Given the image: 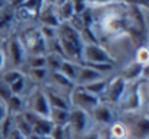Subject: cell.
<instances>
[{
  "label": "cell",
  "mask_w": 149,
  "mask_h": 139,
  "mask_svg": "<svg viewBox=\"0 0 149 139\" xmlns=\"http://www.w3.org/2000/svg\"><path fill=\"white\" fill-rule=\"evenodd\" d=\"M5 104H6L8 113L10 116L18 114V113H22L25 110V100L22 97H18V95H12Z\"/></svg>",
  "instance_id": "obj_20"
},
{
  "label": "cell",
  "mask_w": 149,
  "mask_h": 139,
  "mask_svg": "<svg viewBox=\"0 0 149 139\" xmlns=\"http://www.w3.org/2000/svg\"><path fill=\"white\" fill-rule=\"evenodd\" d=\"M8 5H9V3L6 2V0H0V10H2L3 8H6Z\"/></svg>",
  "instance_id": "obj_35"
},
{
  "label": "cell",
  "mask_w": 149,
  "mask_h": 139,
  "mask_svg": "<svg viewBox=\"0 0 149 139\" xmlns=\"http://www.w3.org/2000/svg\"><path fill=\"white\" fill-rule=\"evenodd\" d=\"M25 100V108L35 113L40 117H48L50 113V105L47 101V97L41 88V85H34L29 92L26 94V97H24Z\"/></svg>",
  "instance_id": "obj_4"
},
{
  "label": "cell",
  "mask_w": 149,
  "mask_h": 139,
  "mask_svg": "<svg viewBox=\"0 0 149 139\" xmlns=\"http://www.w3.org/2000/svg\"><path fill=\"white\" fill-rule=\"evenodd\" d=\"M124 116L129 117V122L124 123L129 130V139H148L149 136V120L146 114H140V111L136 113H124Z\"/></svg>",
  "instance_id": "obj_6"
},
{
  "label": "cell",
  "mask_w": 149,
  "mask_h": 139,
  "mask_svg": "<svg viewBox=\"0 0 149 139\" xmlns=\"http://www.w3.org/2000/svg\"><path fill=\"white\" fill-rule=\"evenodd\" d=\"M110 139H116V138H113V136H111V138H110Z\"/></svg>",
  "instance_id": "obj_36"
},
{
  "label": "cell",
  "mask_w": 149,
  "mask_h": 139,
  "mask_svg": "<svg viewBox=\"0 0 149 139\" xmlns=\"http://www.w3.org/2000/svg\"><path fill=\"white\" fill-rule=\"evenodd\" d=\"M132 59L142 64V66H148V61H149V50H148V45L146 44H142V45H137L133 51V56Z\"/></svg>",
  "instance_id": "obj_24"
},
{
  "label": "cell",
  "mask_w": 149,
  "mask_h": 139,
  "mask_svg": "<svg viewBox=\"0 0 149 139\" xmlns=\"http://www.w3.org/2000/svg\"><path fill=\"white\" fill-rule=\"evenodd\" d=\"M0 41H2V38H0Z\"/></svg>",
  "instance_id": "obj_37"
},
{
  "label": "cell",
  "mask_w": 149,
  "mask_h": 139,
  "mask_svg": "<svg viewBox=\"0 0 149 139\" xmlns=\"http://www.w3.org/2000/svg\"><path fill=\"white\" fill-rule=\"evenodd\" d=\"M8 69V61H6V54L3 48V41H0V75Z\"/></svg>",
  "instance_id": "obj_29"
},
{
  "label": "cell",
  "mask_w": 149,
  "mask_h": 139,
  "mask_svg": "<svg viewBox=\"0 0 149 139\" xmlns=\"http://www.w3.org/2000/svg\"><path fill=\"white\" fill-rule=\"evenodd\" d=\"M64 135H66V126H56L54 124V127L50 133V138L51 139H64Z\"/></svg>",
  "instance_id": "obj_28"
},
{
  "label": "cell",
  "mask_w": 149,
  "mask_h": 139,
  "mask_svg": "<svg viewBox=\"0 0 149 139\" xmlns=\"http://www.w3.org/2000/svg\"><path fill=\"white\" fill-rule=\"evenodd\" d=\"M45 97H47V101H48V105L51 108H61V110H70V104H69V100H67V94H63L60 91H56V89H51L45 85L41 87Z\"/></svg>",
  "instance_id": "obj_12"
},
{
  "label": "cell",
  "mask_w": 149,
  "mask_h": 139,
  "mask_svg": "<svg viewBox=\"0 0 149 139\" xmlns=\"http://www.w3.org/2000/svg\"><path fill=\"white\" fill-rule=\"evenodd\" d=\"M56 12H57V16H58L60 24L70 22L73 19V16L76 15V13H74V8H73L72 0H66L64 3H61L58 8H56Z\"/></svg>",
  "instance_id": "obj_14"
},
{
  "label": "cell",
  "mask_w": 149,
  "mask_h": 139,
  "mask_svg": "<svg viewBox=\"0 0 149 139\" xmlns=\"http://www.w3.org/2000/svg\"><path fill=\"white\" fill-rule=\"evenodd\" d=\"M73 139H98V129H88L85 133L73 138Z\"/></svg>",
  "instance_id": "obj_30"
},
{
  "label": "cell",
  "mask_w": 149,
  "mask_h": 139,
  "mask_svg": "<svg viewBox=\"0 0 149 139\" xmlns=\"http://www.w3.org/2000/svg\"><path fill=\"white\" fill-rule=\"evenodd\" d=\"M41 6H42V0H24L18 8L25 10L26 13H29L32 18L37 19V15H38Z\"/></svg>",
  "instance_id": "obj_23"
},
{
  "label": "cell",
  "mask_w": 149,
  "mask_h": 139,
  "mask_svg": "<svg viewBox=\"0 0 149 139\" xmlns=\"http://www.w3.org/2000/svg\"><path fill=\"white\" fill-rule=\"evenodd\" d=\"M5 139H26V138H25V136H24V135H22L16 127H12V129H10V132L6 135V138H5Z\"/></svg>",
  "instance_id": "obj_32"
},
{
  "label": "cell",
  "mask_w": 149,
  "mask_h": 139,
  "mask_svg": "<svg viewBox=\"0 0 149 139\" xmlns=\"http://www.w3.org/2000/svg\"><path fill=\"white\" fill-rule=\"evenodd\" d=\"M91 120L100 124V127H108L113 122H116V113L113 110V105L104 101H100L92 111L89 113Z\"/></svg>",
  "instance_id": "obj_9"
},
{
  "label": "cell",
  "mask_w": 149,
  "mask_h": 139,
  "mask_svg": "<svg viewBox=\"0 0 149 139\" xmlns=\"http://www.w3.org/2000/svg\"><path fill=\"white\" fill-rule=\"evenodd\" d=\"M64 57L57 53V51H47L44 54V61H45V69L48 72H56L60 69L61 63H63Z\"/></svg>",
  "instance_id": "obj_15"
},
{
  "label": "cell",
  "mask_w": 149,
  "mask_h": 139,
  "mask_svg": "<svg viewBox=\"0 0 149 139\" xmlns=\"http://www.w3.org/2000/svg\"><path fill=\"white\" fill-rule=\"evenodd\" d=\"M0 139H2V138H0Z\"/></svg>",
  "instance_id": "obj_38"
},
{
  "label": "cell",
  "mask_w": 149,
  "mask_h": 139,
  "mask_svg": "<svg viewBox=\"0 0 149 139\" xmlns=\"http://www.w3.org/2000/svg\"><path fill=\"white\" fill-rule=\"evenodd\" d=\"M48 119L53 124L56 126H66L69 120V110H61V108H51L48 113Z\"/></svg>",
  "instance_id": "obj_18"
},
{
  "label": "cell",
  "mask_w": 149,
  "mask_h": 139,
  "mask_svg": "<svg viewBox=\"0 0 149 139\" xmlns=\"http://www.w3.org/2000/svg\"><path fill=\"white\" fill-rule=\"evenodd\" d=\"M3 41V48L6 54V61H8V69H19L22 71L24 63L28 57V53L21 43L19 37L16 32H12L9 37H6Z\"/></svg>",
  "instance_id": "obj_2"
},
{
  "label": "cell",
  "mask_w": 149,
  "mask_h": 139,
  "mask_svg": "<svg viewBox=\"0 0 149 139\" xmlns=\"http://www.w3.org/2000/svg\"><path fill=\"white\" fill-rule=\"evenodd\" d=\"M104 78L105 76H102L98 71H95L94 67L81 63L79 71L76 73V78H74L73 84H74V87H85L91 82H95V81H100V79H104Z\"/></svg>",
  "instance_id": "obj_11"
},
{
  "label": "cell",
  "mask_w": 149,
  "mask_h": 139,
  "mask_svg": "<svg viewBox=\"0 0 149 139\" xmlns=\"http://www.w3.org/2000/svg\"><path fill=\"white\" fill-rule=\"evenodd\" d=\"M107 79H108V78H104V79L91 82V84H88V85H85V87H82V88H84L86 92H89V94H92V95H95V97H98V98L101 100L102 95H104L105 87H107Z\"/></svg>",
  "instance_id": "obj_22"
},
{
  "label": "cell",
  "mask_w": 149,
  "mask_h": 139,
  "mask_svg": "<svg viewBox=\"0 0 149 139\" xmlns=\"http://www.w3.org/2000/svg\"><path fill=\"white\" fill-rule=\"evenodd\" d=\"M66 0H42V5H47V6H51V8H58Z\"/></svg>",
  "instance_id": "obj_34"
},
{
  "label": "cell",
  "mask_w": 149,
  "mask_h": 139,
  "mask_svg": "<svg viewBox=\"0 0 149 139\" xmlns=\"http://www.w3.org/2000/svg\"><path fill=\"white\" fill-rule=\"evenodd\" d=\"M79 66H81V63H78V61H72V60L64 59L63 63H61V66H60V69H58V72L63 73L67 79H70V81L73 82L74 78H76L78 71H79ZM73 85H74V84H73Z\"/></svg>",
  "instance_id": "obj_16"
},
{
  "label": "cell",
  "mask_w": 149,
  "mask_h": 139,
  "mask_svg": "<svg viewBox=\"0 0 149 139\" xmlns=\"http://www.w3.org/2000/svg\"><path fill=\"white\" fill-rule=\"evenodd\" d=\"M8 108H6V104L3 101H0V124H2V122L8 117Z\"/></svg>",
  "instance_id": "obj_33"
},
{
  "label": "cell",
  "mask_w": 149,
  "mask_h": 139,
  "mask_svg": "<svg viewBox=\"0 0 149 139\" xmlns=\"http://www.w3.org/2000/svg\"><path fill=\"white\" fill-rule=\"evenodd\" d=\"M6 2H8V0H6Z\"/></svg>",
  "instance_id": "obj_39"
},
{
  "label": "cell",
  "mask_w": 149,
  "mask_h": 139,
  "mask_svg": "<svg viewBox=\"0 0 149 139\" xmlns=\"http://www.w3.org/2000/svg\"><path fill=\"white\" fill-rule=\"evenodd\" d=\"M143 69L145 66L136 63L133 59L124 61L117 67V75H120L127 84H134L137 81H143Z\"/></svg>",
  "instance_id": "obj_10"
},
{
  "label": "cell",
  "mask_w": 149,
  "mask_h": 139,
  "mask_svg": "<svg viewBox=\"0 0 149 139\" xmlns=\"http://www.w3.org/2000/svg\"><path fill=\"white\" fill-rule=\"evenodd\" d=\"M81 63L88 64V66L101 64V63L116 64L110 53L98 43H84V47L81 51Z\"/></svg>",
  "instance_id": "obj_3"
},
{
  "label": "cell",
  "mask_w": 149,
  "mask_h": 139,
  "mask_svg": "<svg viewBox=\"0 0 149 139\" xmlns=\"http://www.w3.org/2000/svg\"><path fill=\"white\" fill-rule=\"evenodd\" d=\"M29 84H32L31 81H29V78L24 73L19 79H16L13 84H10L9 85V88H10V91H12V94L13 95H18V97H25V94H26V91H28V85Z\"/></svg>",
  "instance_id": "obj_17"
},
{
  "label": "cell",
  "mask_w": 149,
  "mask_h": 139,
  "mask_svg": "<svg viewBox=\"0 0 149 139\" xmlns=\"http://www.w3.org/2000/svg\"><path fill=\"white\" fill-rule=\"evenodd\" d=\"M110 135L116 139H129V130L121 120H116L108 126Z\"/></svg>",
  "instance_id": "obj_21"
},
{
  "label": "cell",
  "mask_w": 149,
  "mask_h": 139,
  "mask_svg": "<svg viewBox=\"0 0 149 139\" xmlns=\"http://www.w3.org/2000/svg\"><path fill=\"white\" fill-rule=\"evenodd\" d=\"M54 124L50 122L48 117H40L34 126H32V135L38 136V138H45V136H50L51 130H53Z\"/></svg>",
  "instance_id": "obj_13"
},
{
  "label": "cell",
  "mask_w": 149,
  "mask_h": 139,
  "mask_svg": "<svg viewBox=\"0 0 149 139\" xmlns=\"http://www.w3.org/2000/svg\"><path fill=\"white\" fill-rule=\"evenodd\" d=\"M89 124H91V117L86 111H82L79 108L69 110V120H67L66 129L73 138H76L85 133L88 129H91Z\"/></svg>",
  "instance_id": "obj_8"
},
{
  "label": "cell",
  "mask_w": 149,
  "mask_h": 139,
  "mask_svg": "<svg viewBox=\"0 0 149 139\" xmlns=\"http://www.w3.org/2000/svg\"><path fill=\"white\" fill-rule=\"evenodd\" d=\"M12 123H13V127H16L26 139L32 135V127L29 126V123L24 119L22 113H18V114H13L12 116Z\"/></svg>",
  "instance_id": "obj_19"
},
{
  "label": "cell",
  "mask_w": 149,
  "mask_h": 139,
  "mask_svg": "<svg viewBox=\"0 0 149 139\" xmlns=\"http://www.w3.org/2000/svg\"><path fill=\"white\" fill-rule=\"evenodd\" d=\"M116 2H118V0H85L86 8H104Z\"/></svg>",
  "instance_id": "obj_27"
},
{
  "label": "cell",
  "mask_w": 149,
  "mask_h": 139,
  "mask_svg": "<svg viewBox=\"0 0 149 139\" xmlns=\"http://www.w3.org/2000/svg\"><path fill=\"white\" fill-rule=\"evenodd\" d=\"M22 75H24V72L19 71V69H6V71L0 75V79H2L3 82H6L8 85H10L16 79H19Z\"/></svg>",
  "instance_id": "obj_25"
},
{
  "label": "cell",
  "mask_w": 149,
  "mask_h": 139,
  "mask_svg": "<svg viewBox=\"0 0 149 139\" xmlns=\"http://www.w3.org/2000/svg\"><path fill=\"white\" fill-rule=\"evenodd\" d=\"M67 100H69L70 108H79L82 111H86L88 114L101 101L98 97L86 92L82 87H73L67 95Z\"/></svg>",
  "instance_id": "obj_5"
},
{
  "label": "cell",
  "mask_w": 149,
  "mask_h": 139,
  "mask_svg": "<svg viewBox=\"0 0 149 139\" xmlns=\"http://www.w3.org/2000/svg\"><path fill=\"white\" fill-rule=\"evenodd\" d=\"M12 95H13V94H12V91H10L9 85H8L6 82H3L2 79H0V101L6 103Z\"/></svg>",
  "instance_id": "obj_26"
},
{
  "label": "cell",
  "mask_w": 149,
  "mask_h": 139,
  "mask_svg": "<svg viewBox=\"0 0 149 139\" xmlns=\"http://www.w3.org/2000/svg\"><path fill=\"white\" fill-rule=\"evenodd\" d=\"M126 88H127V82L120 75H117V73L111 75L107 79V87H105V91H104L101 101L108 103L111 105L118 104L120 100L123 98L124 92H126Z\"/></svg>",
  "instance_id": "obj_7"
},
{
  "label": "cell",
  "mask_w": 149,
  "mask_h": 139,
  "mask_svg": "<svg viewBox=\"0 0 149 139\" xmlns=\"http://www.w3.org/2000/svg\"><path fill=\"white\" fill-rule=\"evenodd\" d=\"M121 3L127 6H145L148 8V0H120Z\"/></svg>",
  "instance_id": "obj_31"
},
{
  "label": "cell",
  "mask_w": 149,
  "mask_h": 139,
  "mask_svg": "<svg viewBox=\"0 0 149 139\" xmlns=\"http://www.w3.org/2000/svg\"><path fill=\"white\" fill-rule=\"evenodd\" d=\"M56 41L64 59L81 63V51L84 47V38H82V34L76 28L72 27L69 22L60 24L57 28Z\"/></svg>",
  "instance_id": "obj_1"
}]
</instances>
